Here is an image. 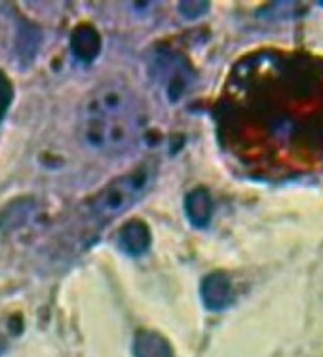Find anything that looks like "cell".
Listing matches in <instances>:
<instances>
[{
	"label": "cell",
	"instance_id": "obj_8",
	"mask_svg": "<svg viewBox=\"0 0 323 357\" xmlns=\"http://www.w3.org/2000/svg\"><path fill=\"white\" fill-rule=\"evenodd\" d=\"M185 211L194 227L204 228L209 225L213 215V199L206 188H196L185 199Z\"/></svg>",
	"mask_w": 323,
	"mask_h": 357
},
{
	"label": "cell",
	"instance_id": "obj_3",
	"mask_svg": "<svg viewBox=\"0 0 323 357\" xmlns=\"http://www.w3.org/2000/svg\"><path fill=\"white\" fill-rule=\"evenodd\" d=\"M154 178V165L143 164L133 172L120 175L105 186L91 202L93 215L99 219H114L137 202Z\"/></svg>",
	"mask_w": 323,
	"mask_h": 357
},
{
	"label": "cell",
	"instance_id": "obj_4",
	"mask_svg": "<svg viewBox=\"0 0 323 357\" xmlns=\"http://www.w3.org/2000/svg\"><path fill=\"white\" fill-rule=\"evenodd\" d=\"M151 70L167 103H179L194 82L193 67L188 65L186 57L173 50H158L152 59Z\"/></svg>",
	"mask_w": 323,
	"mask_h": 357
},
{
	"label": "cell",
	"instance_id": "obj_6",
	"mask_svg": "<svg viewBox=\"0 0 323 357\" xmlns=\"http://www.w3.org/2000/svg\"><path fill=\"white\" fill-rule=\"evenodd\" d=\"M70 50L76 59L84 65L93 61L101 50V38L96 29L90 25H80L70 36Z\"/></svg>",
	"mask_w": 323,
	"mask_h": 357
},
{
	"label": "cell",
	"instance_id": "obj_13",
	"mask_svg": "<svg viewBox=\"0 0 323 357\" xmlns=\"http://www.w3.org/2000/svg\"><path fill=\"white\" fill-rule=\"evenodd\" d=\"M4 348H6V344H4V340H2V338H0V354H2V351H4Z\"/></svg>",
	"mask_w": 323,
	"mask_h": 357
},
{
	"label": "cell",
	"instance_id": "obj_1",
	"mask_svg": "<svg viewBox=\"0 0 323 357\" xmlns=\"http://www.w3.org/2000/svg\"><path fill=\"white\" fill-rule=\"evenodd\" d=\"M322 65L312 59H289L255 54L241 59L228 76L217 105V131L223 146L248 169H282L291 143L303 154L316 152L323 131L299 124L291 101Z\"/></svg>",
	"mask_w": 323,
	"mask_h": 357
},
{
	"label": "cell",
	"instance_id": "obj_5",
	"mask_svg": "<svg viewBox=\"0 0 323 357\" xmlns=\"http://www.w3.org/2000/svg\"><path fill=\"white\" fill-rule=\"evenodd\" d=\"M202 298L209 310L227 308L232 301V285L225 274L207 275L202 283Z\"/></svg>",
	"mask_w": 323,
	"mask_h": 357
},
{
	"label": "cell",
	"instance_id": "obj_2",
	"mask_svg": "<svg viewBox=\"0 0 323 357\" xmlns=\"http://www.w3.org/2000/svg\"><path fill=\"white\" fill-rule=\"evenodd\" d=\"M143 107L122 82H105L84 99L80 137L91 151L120 154L137 143L143 131Z\"/></svg>",
	"mask_w": 323,
	"mask_h": 357
},
{
	"label": "cell",
	"instance_id": "obj_12",
	"mask_svg": "<svg viewBox=\"0 0 323 357\" xmlns=\"http://www.w3.org/2000/svg\"><path fill=\"white\" fill-rule=\"evenodd\" d=\"M206 2H183L179 6L181 14H185L186 17H198L207 10Z\"/></svg>",
	"mask_w": 323,
	"mask_h": 357
},
{
	"label": "cell",
	"instance_id": "obj_9",
	"mask_svg": "<svg viewBox=\"0 0 323 357\" xmlns=\"http://www.w3.org/2000/svg\"><path fill=\"white\" fill-rule=\"evenodd\" d=\"M35 211V202L31 199H20L14 202L0 213V225L4 230H12L21 225H25L31 219V213Z\"/></svg>",
	"mask_w": 323,
	"mask_h": 357
},
{
	"label": "cell",
	"instance_id": "obj_10",
	"mask_svg": "<svg viewBox=\"0 0 323 357\" xmlns=\"http://www.w3.org/2000/svg\"><path fill=\"white\" fill-rule=\"evenodd\" d=\"M137 357H172V348L154 333H141L135 340Z\"/></svg>",
	"mask_w": 323,
	"mask_h": 357
},
{
	"label": "cell",
	"instance_id": "obj_11",
	"mask_svg": "<svg viewBox=\"0 0 323 357\" xmlns=\"http://www.w3.org/2000/svg\"><path fill=\"white\" fill-rule=\"evenodd\" d=\"M10 101H12V88H10L4 75H0V118L4 116Z\"/></svg>",
	"mask_w": 323,
	"mask_h": 357
},
{
	"label": "cell",
	"instance_id": "obj_7",
	"mask_svg": "<svg viewBox=\"0 0 323 357\" xmlns=\"http://www.w3.org/2000/svg\"><path fill=\"white\" fill-rule=\"evenodd\" d=\"M118 243L124 253L139 257L151 248V232L141 220H130L118 236Z\"/></svg>",
	"mask_w": 323,
	"mask_h": 357
}]
</instances>
